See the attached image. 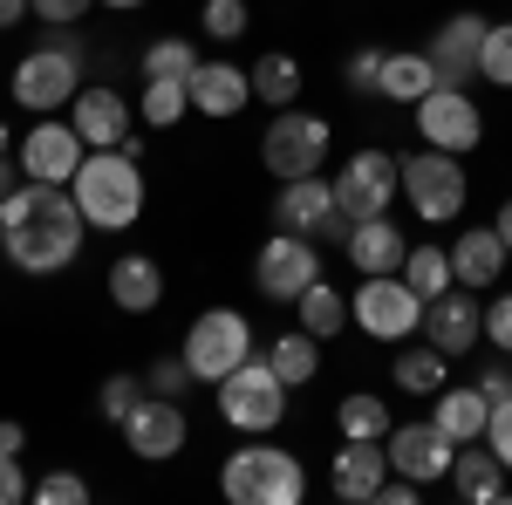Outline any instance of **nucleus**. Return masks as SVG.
Instances as JSON below:
<instances>
[{
  "label": "nucleus",
  "instance_id": "nucleus-1",
  "mask_svg": "<svg viewBox=\"0 0 512 505\" xmlns=\"http://www.w3.org/2000/svg\"><path fill=\"white\" fill-rule=\"evenodd\" d=\"M82 233H89V219H82V205H76L69 185L28 178V185H14V192L0 198V246H7L14 267L35 273V280L76 267Z\"/></svg>",
  "mask_w": 512,
  "mask_h": 505
},
{
  "label": "nucleus",
  "instance_id": "nucleus-2",
  "mask_svg": "<svg viewBox=\"0 0 512 505\" xmlns=\"http://www.w3.org/2000/svg\"><path fill=\"white\" fill-rule=\"evenodd\" d=\"M69 192L96 233H130L144 219V171L130 151H89L69 178Z\"/></svg>",
  "mask_w": 512,
  "mask_h": 505
},
{
  "label": "nucleus",
  "instance_id": "nucleus-3",
  "mask_svg": "<svg viewBox=\"0 0 512 505\" xmlns=\"http://www.w3.org/2000/svg\"><path fill=\"white\" fill-rule=\"evenodd\" d=\"M76 76H82V41L69 28H48L41 48H28L7 76V96L28 110V117H55L76 103Z\"/></svg>",
  "mask_w": 512,
  "mask_h": 505
},
{
  "label": "nucleus",
  "instance_id": "nucleus-4",
  "mask_svg": "<svg viewBox=\"0 0 512 505\" xmlns=\"http://www.w3.org/2000/svg\"><path fill=\"white\" fill-rule=\"evenodd\" d=\"M219 492L233 505H301L308 499V471L280 444H239L219 465Z\"/></svg>",
  "mask_w": 512,
  "mask_h": 505
},
{
  "label": "nucleus",
  "instance_id": "nucleus-5",
  "mask_svg": "<svg viewBox=\"0 0 512 505\" xmlns=\"http://www.w3.org/2000/svg\"><path fill=\"white\" fill-rule=\"evenodd\" d=\"M219 417L239 430V437H267V430H280V417H287V383L274 376V362L267 355H246L233 376H219Z\"/></svg>",
  "mask_w": 512,
  "mask_h": 505
},
{
  "label": "nucleus",
  "instance_id": "nucleus-6",
  "mask_svg": "<svg viewBox=\"0 0 512 505\" xmlns=\"http://www.w3.org/2000/svg\"><path fill=\"white\" fill-rule=\"evenodd\" d=\"M349 321L369 342H410L424 335V294L403 273H362V287L349 294Z\"/></svg>",
  "mask_w": 512,
  "mask_h": 505
},
{
  "label": "nucleus",
  "instance_id": "nucleus-7",
  "mask_svg": "<svg viewBox=\"0 0 512 505\" xmlns=\"http://www.w3.org/2000/svg\"><path fill=\"white\" fill-rule=\"evenodd\" d=\"M403 164V198H410V212L424 219V226H451L458 212H465V198H472V185H465V157L451 151H410L396 157Z\"/></svg>",
  "mask_w": 512,
  "mask_h": 505
},
{
  "label": "nucleus",
  "instance_id": "nucleus-8",
  "mask_svg": "<svg viewBox=\"0 0 512 505\" xmlns=\"http://www.w3.org/2000/svg\"><path fill=\"white\" fill-rule=\"evenodd\" d=\"M328 144H335L328 117L294 110V103H287V110L267 123V137H260V164H267L274 178H308V171H321V164H328Z\"/></svg>",
  "mask_w": 512,
  "mask_h": 505
},
{
  "label": "nucleus",
  "instance_id": "nucleus-9",
  "mask_svg": "<svg viewBox=\"0 0 512 505\" xmlns=\"http://www.w3.org/2000/svg\"><path fill=\"white\" fill-rule=\"evenodd\" d=\"M246 355H253V321H246L239 308H205L192 328H185V362H192L198 383L233 376Z\"/></svg>",
  "mask_w": 512,
  "mask_h": 505
},
{
  "label": "nucleus",
  "instance_id": "nucleus-10",
  "mask_svg": "<svg viewBox=\"0 0 512 505\" xmlns=\"http://www.w3.org/2000/svg\"><path fill=\"white\" fill-rule=\"evenodd\" d=\"M274 226L280 233H301V239H349V212L335 198V178H280V198H274Z\"/></svg>",
  "mask_w": 512,
  "mask_h": 505
},
{
  "label": "nucleus",
  "instance_id": "nucleus-11",
  "mask_svg": "<svg viewBox=\"0 0 512 505\" xmlns=\"http://www.w3.org/2000/svg\"><path fill=\"white\" fill-rule=\"evenodd\" d=\"M321 280V246L301 233H280L253 253V287H260V301H280V308H294L308 287Z\"/></svg>",
  "mask_w": 512,
  "mask_h": 505
},
{
  "label": "nucleus",
  "instance_id": "nucleus-12",
  "mask_svg": "<svg viewBox=\"0 0 512 505\" xmlns=\"http://www.w3.org/2000/svg\"><path fill=\"white\" fill-rule=\"evenodd\" d=\"M335 198H342V212L355 219H383L396 198H403V164H396L390 151H376V144H362V151H349V164L335 171Z\"/></svg>",
  "mask_w": 512,
  "mask_h": 505
},
{
  "label": "nucleus",
  "instance_id": "nucleus-13",
  "mask_svg": "<svg viewBox=\"0 0 512 505\" xmlns=\"http://www.w3.org/2000/svg\"><path fill=\"white\" fill-rule=\"evenodd\" d=\"M417 137H424L431 151L472 157L478 144H485V110L472 103V89H458V82H437L431 96L417 103Z\"/></svg>",
  "mask_w": 512,
  "mask_h": 505
},
{
  "label": "nucleus",
  "instance_id": "nucleus-14",
  "mask_svg": "<svg viewBox=\"0 0 512 505\" xmlns=\"http://www.w3.org/2000/svg\"><path fill=\"white\" fill-rule=\"evenodd\" d=\"M117 430H123V444H130V458H144V465L178 458V451H185V437H192L185 410H178V396H144Z\"/></svg>",
  "mask_w": 512,
  "mask_h": 505
},
{
  "label": "nucleus",
  "instance_id": "nucleus-15",
  "mask_svg": "<svg viewBox=\"0 0 512 505\" xmlns=\"http://www.w3.org/2000/svg\"><path fill=\"white\" fill-rule=\"evenodd\" d=\"M89 157L76 123L62 117H41L28 137H21V178H41V185H69L76 178V164Z\"/></svg>",
  "mask_w": 512,
  "mask_h": 505
},
{
  "label": "nucleus",
  "instance_id": "nucleus-16",
  "mask_svg": "<svg viewBox=\"0 0 512 505\" xmlns=\"http://www.w3.org/2000/svg\"><path fill=\"white\" fill-rule=\"evenodd\" d=\"M383 444H390V471L417 478V485H444V478H451V458H458V444H451L431 417H424V424H396Z\"/></svg>",
  "mask_w": 512,
  "mask_h": 505
},
{
  "label": "nucleus",
  "instance_id": "nucleus-17",
  "mask_svg": "<svg viewBox=\"0 0 512 505\" xmlns=\"http://www.w3.org/2000/svg\"><path fill=\"white\" fill-rule=\"evenodd\" d=\"M478 335H485V308H478L472 287H444L424 301V342L444 355H465L478 349Z\"/></svg>",
  "mask_w": 512,
  "mask_h": 505
},
{
  "label": "nucleus",
  "instance_id": "nucleus-18",
  "mask_svg": "<svg viewBox=\"0 0 512 505\" xmlns=\"http://www.w3.org/2000/svg\"><path fill=\"white\" fill-rule=\"evenodd\" d=\"M383 478H390V444H383V437H342V451L328 458V492L342 505L376 499Z\"/></svg>",
  "mask_w": 512,
  "mask_h": 505
},
{
  "label": "nucleus",
  "instance_id": "nucleus-19",
  "mask_svg": "<svg viewBox=\"0 0 512 505\" xmlns=\"http://www.w3.org/2000/svg\"><path fill=\"white\" fill-rule=\"evenodd\" d=\"M485 14H451V21H437V35H431V69H437V82H478V55H485Z\"/></svg>",
  "mask_w": 512,
  "mask_h": 505
},
{
  "label": "nucleus",
  "instance_id": "nucleus-20",
  "mask_svg": "<svg viewBox=\"0 0 512 505\" xmlns=\"http://www.w3.org/2000/svg\"><path fill=\"white\" fill-rule=\"evenodd\" d=\"M76 130H82V144L89 151H123V137H130V103H123L110 82H89V89H76Z\"/></svg>",
  "mask_w": 512,
  "mask_h": 505
},
{
  "label": "nucleus",
  "instance_id": "nucleus-21",
  "mask_svg": "<svg viewBox=\"0 0 512 505\" xmlns=\"http://www.w3.org/2000/svg\"><path fill=\"white\" fill-rule=\"evenodd\" d=\"M506 260H512V246L499 239V226H465L458 246H451V280L472 287V294H485V287H499Z\"/></svg>",
  "mask_w": 512,
  "mask_h": 505
},
{
  "label": "nucleus",
  "instance_id": "nucleus-22",
  "mask_svg": "<svg viewBox=\"0 0 512 505\" xmlns=\"http://www.w3.org/2000/svg\"><path fill=\"white\" fill-rule=\"evenodd\" d=\"M246 103H253V76H246L239 62H198L192 69V110L198 117L226 123V117H239Z\"/></svg>",
  "mask_w": 512,
  "mask_h": 505
},
{
  "label": "nucleus",
  "instance_id": "nucleus-23",
  "mask_svg": "<svg viewBox=\"0 0 512 505\" xmlns=\"http://www.w3.org/2000/svg\"><path fill=\"white\" fill-rule=\"evenodd\" d=\"M444 485H451L465 505H499L512 492V471L499 465L492 444H485V451H478V444H458V458H451V478H444Z\"/></svg>",
  "mask_w": 512,
  "mask_h": 505
},
{
  "label": "nucleus",
  "instance_id": "nucleus-24",
  "mask_svg": "<svg viewBox=\"0 0 512 505\" xmlns=\"http://www.w3.org/2000/svg\"><path fill=\"white\" fill-rule=\"evenodd\" d=\"M342 253H349V267L355 273H403V226H396L390 212L383 219H355L349 239H342Z\"/></svg>",
  "mask_w": 512,
  "mask_h": 505
},
{
  "label": "nucleus",
  "instance_id": "nucleus-25",
  "mask_svg": "<svg viewBox=\"0 0 512 505\" xmlns=\"http://www.w3.org/2000/svg\"><path fill=\"white\" fill-rule=\"evenodd\" d=\"M431 424L444 430V437H451V444H478V437H485V424H492V396H485V389H437L431 396Z\"/></svg>",
  "mask_w": 512,
  "mask_h": 505
},
{
  "label": "nucleus",
  "instance_id": "nucleus-26",
  "mask_svg": "<svg viewBox=\"0 0 512 505\" xmlns=\"http://www.w3.org/2000/svg\"><path fill=\"white\" fill-rule=\"evenodd\" d=\"M110 301L123 314H151L164 301V267L151 253H117L110 260Z\"/></svg>",
  "mask_w": 512,
  "mask_h": 505
},
{
  "label": "nucleus",
  "instance_id": "nucleus-27",
  "mask_svg": "<svg viewBox=\"0 0 512 505\" xmlns=\"http://www.w3.org/2000/svg\"><path fill=\"white\" fill-rule=\"evenodd\" d=\"M437 89V69H431V55L424 48H390L383 55V82H376V96H390V103H424Z\"/></svg>",
  "mask_w": 512,
  "mask_h": 505
},
{
  "label": "nucleus",
  "instance_id": "nucleus-28",
  "mask_svg": "<svg viewBox=\"0 0 512 505\" xmlns=\"http://www.w3.org/2000/svg\"><path fill=\"white\" fill-rule=\"evenodd\" d=\"M267 362H274V376H280L287 389L315 383V376H321V335H308V328H287V335H274Z\"/></svg>",
  "mask_w": 512,
  "mask_h": 505
},
{
  "label": "nucleus",
  "instance_id": "nucleus-29",
  "mask_svg": "<svg viewBox=\"0 0 512 505\" xmlns=\"http://www.w3.org/2000/svg\"><path fill=\"white\" fill-rule=\"evenodd\" d=\"M390 376H396V389L403 396H437V389L451 383V355L444 349H396V362H390Z\"/></svg>",
  "mask_w": 512,
  "mask_h": 505
},
{
  "label": "nucleus",
  "instance_id": "nucleus-30",
  "mask_svg": "<svg viewBox=\"0 0 512 505\" xmlns=\"http://www.w3.org/2000/svg\"><path fill=\"white\" fill-rule=\"evenodd\" d=\"M294 321H301L308 335L328 342V335H342V328H349V294H342V287H328V280H315V287L294 301Z\"/></svg>",
  "mask_w": 512,
  "mask_h": 505
},
{
  "label": "nucleus",
  "instance_id": "nucleus-31",
  "mask_svg": "<svg viewBox=\"0 0 512 505\" xmlns=\"http://www.w3.org/2000/svg\"><path fill=\"white\" fill-rule=\"evenodd\" d=\"M185 110H192V82H178V76H144L137 117L151 123V130H171V123H185Z\"/></svg>",
  "mask_w": 512,
  "mask_h": 505
},
{
  "label": "nucleus",
  "instance_id": "nucleus-32",
  "mask_svg": "<svg viewBox=\"0 0 512 505\" xmlns=\"http://www.w3.org/2000/svg\"><path fill=\"white\" fill-rule=\"evenodd\" d=\"M246 76H253V96H260V103H274V110H287V103H294V96H301V62H294V55H260V62H253V69H246Z\"/></svg>",
  "mask_w": 512,
  "mask_h": 505
},
{
  "label": "nucleus",
  "instance_id": "nucleus-33",
  "mask_svg": "<svg viewBox=\"0 0 512 505\" xmlns=\"http://www.w3.org/2000/svg\"><path fill=\"white\" fill-rule=\"evenodd\" d=\"M335 430H342V437H390L396 417H390V403H383V396L355 389V396H342V403H335Z\"/></svg>",
  "mask_w": 512,
  "mask_h": 505
},
{
  "label": "nucleus",
  "instance_id": "nucleus-34",
  "mask_svg": "<svg viewBox=\"0 0 512 505\" xmlns=\"http://www.w3.org/2000/svg\"><path fill=\"white\" fill-rule=\"evenodd\" d=\"M403 280H410L424 301L444 294V287H458V280H451V246H410V253H403Z\"/></svg>",
  "mask_w": 512,
  "mask_h": 505
},
{
  "label": "nucleus",
  "instance_id": "nucleus-35",
  "mask_svg": "<svg viewBox=\"0 0 512 505\" xmlns=\"http://www.w3.org/2000/svg\"><path fill=\"white\" fill-rule=\"evenodd\" d=\"M205 62L185 35H158L151 48H144V76H178V82H192V69Z\"/></svg>",
  "mask_w": 512,
  "mask_h": 505
},
{
  "label": "nucleus",
  "instance_id": "nucleus-36",
  "mask_svg": "<svg viewBox=\"0 0 512 505\" xmlns=\"http://www.w3.org/2000/svg\"><path fill=\"white\" fill-rule=\"evenodd\" d=\"M198 21H205L212 41H239L253 28V7H246V0H198Z\"/></svg>",
  "mask_w": 512,
  "mask_h": 505
},
{
  "label": "nucleus",
  "instance_id": "nucleus-37",
  "mask_svg": "<svg viewBox=\"0 0 512 505\" xmlns=\"http://www.w3.org/2000/svg\"><path fill=\"white\" fill-rule=\"evenodd\" d=\"M383 55H390V48H376V41L349 48V62H342V89H349V96H376V82H383Z\"/></svg>",
  "mask_w": 512,
  "mask_h": 505
},
{
  "label": "nucleus",
  "instance_id": "nucleus-38",
  "mask_svg": "<svg viewBox=\"0 0 512 505\" xmlns=\"http://www.w3.org/2000/svg\"><path fill=\"white\" fill-rule=\"evenodd\" d=\"M144 396H151V383H144V376H110V383L96 389V410H103V424H123Z\"/></svg>",
  "mask_w": 512,
  "mask_h": 505
},
{
  "label": "nucleus",
  "instance_id": "nucleus-39",
  "mask_svg": "<svg viewBox=\"0 0 512 505\" xmlns=\"http://www.w3.org/2000/svg\"><path fill=\"white\" fill-rule=\"evenodd\" d=\"M478 76L512 89V21H492L485 28V55H478Z\"/></svg>",
  "mask_w": 512,
  "mask_h": 505
},
{
  "label": "nucleus",
  "instance_id": "nucleus-40",
  "mask_svg": "<svg viewBox=\"0 0 512 505\" xmlns=\"http://www.w3.org/2000/svg\"><path fill=\"white\" fill-rule=\"evenodd\" d=\"M144 383H151V396H185L198 376H192V362H185V355H164V362H151V376H144Z\"/></svg>",
  "mask_w": 512,
  "mask_h": 505
},
{
  "label": "nucleus",
  "instance_id": "nucleus-41",
  "mask_svg": "<svg viewBox=\"0 0 512 505\" xmlns=\"http://www.w3.org/2000/svg\"><path fill=\"white\" fill-rule=\"evenodd\" d=\"M35 499L41 505H82L89 499V478H82V471H48V478L35 485Z\"/></svg>",
  "mask_w": 512,
  "mask_h": 505
},
{
  "label": "nucleus",
  "instance_id": "nucleus-42",
  "mask_svg": "<svg viewBox=\"0 0 512 505\" xmlns=\"http://www.w3.org/2000/svg\"><path fill=\"white\" fill-rule=\"evenodd\" d=\"M28 7H35L41 28H76V21L89 14V7H96V0H28Z\"/></svg>",
  "mask_w": 512,
  "mask_h": 505
},
{
  "label": "nucleus",
  "instance_id": "nucleus-43",
  "mask_svg": "<svg viewBox=\"0 0 512 505\" xmlns=\"http://www.w3.org/2000/svg\"><path fill=\"white\" fill-rule=\"evenodd\" d=\"M485 342L499 355H512V294H492V308H485Z\"/></svg>",
  "mask_w": 512,
  "mask_h": 505
},
{
  "label": "nucleus",
  "instance_id": "nucleus-44",
  "mask_svg": "<svg viewBox=\"0 0 512 505\" xmlns=\"http://www.w3.org/2000/svg\"><path fill=\"white\" fill-rule=\"evenodd\" d=\"M21 499H35V485H28V471H21L14 451H0V505H21Z\"/></svg>",
  "mask_w": 512,
  "mask_h": 505
},
{
  "label": "nucleus",
  "instance_id": "nucleus-45",
  "mask_svg": "<svg viewBox=\"0 0 512 505\" xmlns=\"http://www.w3.org/2000/svg\"><path fill=\"white\" fill-rule=\"evenodd\" d=\"M485 444L499 451V465L512 471V396L506 403H492V424H485Z\"/></svg>",
  "mask_w": 512,
  "mask_h": 505
},
{
  "label": "nucleus",
  "instance_id": "nucleus-46",
  "mask_svg": "<svg viewBox=\"0 0 512 505\" xmlns=\"http://www.w3.org/2000/svg\"><path fill=\"white\" fill-rule=\"evenodd\" d=\"M478 389H485L492 403H506V396H512V355H506V362H485V369H478Z\"/></svg>",
  "mask_w": 512,
  "mask_h": 505
},
{
  "label": "nucleus",
  "instance_id": "nucleus-47",
  "mask_svg": "<svg viewBox=\"0 0 512 505\" xmlns=\"http://www.w3.org/2000/svg\"><path fill=\"white\" fill-rule=\"evenodd\" d=\"M0 451H14V458H21V451H28V430L14 424V417H0Z\"/></svg>",
  "mask_w": 512,
  "mask_h": 505
},
{
  "label": "nucleus",
  "instance_id": "nucleus-48",
  "mask_svg": "<svg viewBox=\"0 0 512 505\" xmlns=\"http://www.w3.org/2000/svg\"><path fill=\"white\" fill-rule=\"evenodd\" d=\"M14 21H35V7L28 0H0V28H14Z\"/></svg>",
  "mask_w": 512,
  "mask_h": 505
},
{
  "label": "nucleus",
  "instance_id": "nucleus-49",
  "mask_svg": "<svg viewBox=\"0 0 512 505\" xmlns=\"http://www.w3.org/2000/svg\"><path fill=\"white\" fill-rule=\"evenodd\" d=\"M14 185H21V171H14V157H0V198L14 192Z\"/></svg>",
  "mask_w": 512,
  "mask_h": 505
},
{
  "label": "nucleus",
  "instance_id": "nucleus-50",
  "mask_svg": "<svg viewBox=\"0 0 512 505\" xmlns=\"http://www.w3.org/2000/svg\"><path fill=\"white\" fill-rule=\"evenodd\" d=\"M492 226H499V239H506V246H512V198H506V205H499V219H492Z\"/></svg>",
  "mask_w": 512,
  "mask_h": 505
},
{
  "label": "nucleus",
  "instance_id": "nucleus-51",
  "mask_svg": "<svg viewBox=\"0 0 512 505\" xmlns=\"http://www.w3.org/2000/svg\"><path fill=\"white\" fill-rule=\"evenodd\" d=\"M103 7H117V14H130V7H144V0H103Z\"/></svg>",
  "mask_w": 512,
  "mask_h": 505
},
{
  "label": "nucleus",
  "instance_id": "nucleus-52",
  "mask_svg": "<svg viewBox=\"0 0 512 505\" xmlns=\"http://www.w3.org/2000/svg\"><path fill=\"white\" fill-rule=\"evenodd\" d=\"M7 151H14V137H7V123H0V157H7Z\"/></svg>",
  "mask_w": 512,
  "mask_h": 505
},
{
  "label": "nucleus",
  "instance_id": "nucleus-53",
  "mask_svg": "<svg viewBox=\"0 0 512 505\" xmlns=\"http://www.w3.org/2000/svg\"><path fill=\"white\" fill-rule=\"evenodd\" d=\"M0 260H7V246H0Z\"/></svg>",
  "mask_w": 512,
  "mask_h": 505
}]
</instances>
